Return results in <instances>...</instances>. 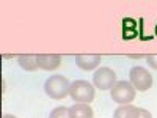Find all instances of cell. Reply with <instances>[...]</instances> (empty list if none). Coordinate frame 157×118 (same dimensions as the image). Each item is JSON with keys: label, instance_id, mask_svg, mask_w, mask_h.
Returning <instances> with one entry per match:
<instances>
[{"label": "cell", "instance_id": "obj_1", "mask_svg": "<svg viewBox=\"0 0 157 118\" xmlns=\"http://www.w3.org/2000/svg\"><path fill=\"white\" fill-rule=\"evenodd\" d=\"M44 90L49 98L52 99H63L69 95V90H71V84L66 77L63 76H52L49 77L46 84H44Z\"/></svg>", "mask_w": 157, "mask_h": 118}, {"label": "cell", "instance_id": "obj_2", "mask_svg": "<svg viewBox=\"0 0 157 118\" xmlns=\"http://www.w3.org/2000/svg\"><path fill=\"white\" fill-rule=\"evenodd\" d=\"M112 99L120 106H129L135 99V88L127 81H118L110 90Z\"/></svg>", "mask_w": 157, "mask_h": 118}, {"label": "cell", "instance_id": "obj_3", "mask_svg": "<svg viewBox=\"0 0 157 118\" xmlns=\"http://www.w3.org/2000/svg\"><path fill=\"white\" fill-rule=\"evenodd\" d=\"M69 96L80 104H88L94 99V85L86 81H75L71 84Z\"/></svg>", "mask_w": 157, "mask_h": 118}, {"label": "cell", "instance_id": "obj_4", "mask_svg": "<svg viewBox=\"0 0 157 118\" xmlns=\"http://www.w3.org/2000/svg\"><path fill=\"white\" fill-rule=\"evenodd\" d=\"M129 82L138 91H146L152 87V76L143 66H134L129 73Z\"/></svg>", "mask_w": 157, "mask_h": 118}, {"label": "cell", "instance_id": "obj_5", "mask_svg": "<svg viewBox=\"0 0 157 118\" xmlns=\"http://www.w3.org/2000/svg\"><path fill=\"white\" fill-rule=\"evenodd\" d=\"M116 82H118L116 74L110 68H105V66L98 68L93 74V85L98 90H112Z\"/></svg>", "mask_w": 157, "mask_h": 118}, {"label": "cell", "instance_id": "obj_6", "mask_svg": "<svg viewBox=\"0 0 157 118\" xmlns=\"http://www.w3.org/2000/svg\"><path fill=\"white\" fill-rule=\"evenodd\" d=\"M101 63L99 54H78L75 55V65L83 71H93Z\"/></svg>", "mask_w": 157, "mask_h": 118}, {"label": "cell", "instance_id": "obj_7", "mask_svg": "<svg viewBox=\"0 0 157 118\" xmlns=\"http://www.w3.org/2000/svg\"><path fill=\"white\" fill-rule=\"evenodd\" d=\"M39 68L44 71H54L60 66L61 57L58 54H36Z\"/></svg>", "mask_w": 157, "mask_h": 118}, {"label": "cell", "instance_id": "obj_8", "mask_svg": "<svg viewBox=\"0 0 157 118\" xmlns=\"http://www.w3.org/2000/svg\"><path fill=\"white\" fill-rule=\"evenodd\" d=\"M69 115L71 118H93V109L90 107V104L75 102L69 107Z\"/></svg>", "mask_w": 157, "mask_h": 118}, {"label": "cell", "instance_id": "obj_9", "mask_svg": "<svg viewBox=\"0 0 157 118\" xmlns=\"http://www.w3.org/2000/svg\"><path fill=\"white\" fill-rule=\"evenodd\" d=\"M17 61H19V66L25 71H36L39 68L38 65V58L35 54H24V55H19L17 57Z\"/></svg>", "mask_w": 157, "mask_h": 118}, {"label": "cell", "instance_id": "obj_10", "mask_svg": "<svg viewBox=\"0 0 157 118\" xmlns=\"http://www.w3.org/2000/svg\"><path fill=\"white\" fill-rule=\"evenodd\" d=\"M138 115V107L129 104V106H120L115 113H113V118H137Z\"/></svg>", "mask_w": 157, "mask_h": 118}, {"label": "cell", "instance_id": "obj_11", "mask_svg": "<svg viewBox=\"0 0 157 118\" xmlns=\"http://www.w3.org/2000/svg\"><path fill=\"white\" fill-rule=\"evenodd\" d=\"M123 36L126 39L137 36V24L134 19H124L123 21Z\"/></svg>", "mask_w": 157, "mask_h": 118}, {"label": "cell", "instance_id": "obj_12", "mask_svg": "<svg viewBox=\"0 0 157 118\" xmlns=\"http://www.w3.org/2000/svg\"><path fill=\"white\" fill-rule=\"evenodd\" d=\"M49 118H71V115H69V107H64V106L55 107L54 110L50 112Z\"/></svg>", "mask_w": 157, "mask_h": 118}, {"label": "cell", "instance_id": "obj_13", "mask_svg": "<svg viewBox=\"0 0 157 118\" xmlns=\"http://www.w3.org/2000/svg\"><path fill=\"white\" fill-rule=\"evenodd\" d=\"M148 65L151 68H154V69H157V54H152V55H148Z\"/></svg>", "mask_w": 157, "mask_h": 118}, {"label": "cell", "instance_id": "obj_14", "mask_svg": "<svg viewBox=\"0 0 157 118\" xmlns=\"http://www.w3.org/2000/svg\"><path fill=\"white\" fill-rule=\"evenodd\" d=\"M137 118H152V115H151V112L146 110V109H138Z\"/></svg>", "mask_w": 157, "mask_h": 118}, {"label": "cell", "instance_id": "obj_15", "mask_svg": "<svg viewBox=\"0 0 157 118\" xmlns=\"http://www.w3.org/2000/svg\"><path fill=\"white\" fill-rule=\"evenodd\" d=\"M3 118H16V116H14V115H11V113H5Z\"/></svg>", "mask_w": 157, "mask_h": 118}, {"label": "cell", "instance_id": "obj_16", "mask_svg": "<svg viewBox=\"0 0 157 118\" xmlns=\"http://www.w3.org/2000/svg\"><path fill=\"white\" fill-rule=\"evenodd\" d=\"M155 36H157V24H155Z\"/></svg>", "mask_w": 157, "mask_h": 118}]
</instances>
